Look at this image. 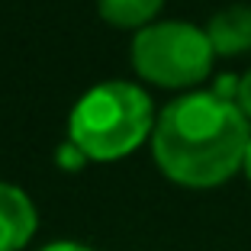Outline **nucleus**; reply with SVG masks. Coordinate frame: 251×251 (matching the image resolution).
<instances>
[{"label":"nucleus","instance_id":"nucleus-8","mask_svg":"<svg viewBox=\"0 0 251 251\" xmlns=\"http://www.w3.org/2000/svg\"><path fill=\"white\" fill-rule=\"evenodd\" d=\"M235 103H238V110L245 113V116L251 119V68L238 77V90H235Z\"/></svg>","mask_w":251,"mask_h":251},{"label":"nucleus","instance_id":"nucleus-9","mask_svg":"<svg viewBox=\"0 0 251 251\" xmlns=\"http://www.w3.org/2000/svg\"><path fill=\"white\" fill-rule=\"evenodd\" d=\"M42 251H90V248H84L77 242H55V245H45Z\"/></svg>","mask_w":251,"mask_h":251},{"label":"nucleus","instance_id":"nucleus-10","mask_svg":"<svg viewBox=\"0 0 251 251\" xmlns=\"http://www.w3.org/2000/svg\"><path fill=\"white\" fill-rule=\"evenodd\" d=\"M242 171H245V177H248V184H251V142H248V151H245V164H242Z\"/></svg>","mask_w":251,"mask_h":251},{"label":"nucleus","instance_id":"nucleus-6","mask_svg":"<svg viewBox=\"0 0 251 251\" xmlns=\"http://www.w3.org/2000/svg\"><path fill=\"white\" fill-rule=\"evenodd\" d=\"M164 7V0H97V13L123 29H145Z\"/></svg>","mask_w":251,"mask_h":251},{"label":"nucleus","instance_id":"nucleus-3","mask_svg":"<svg viewBox=\"0 0 251 251\" xmlns=\"http://www.w3.org/2000/svg\"><path fill=\"white\" fill-rule=\"evenodd\" d=\"M129 55L139 77H145L148 84L187 90L209 77L216 52L206 29L184 20H161L135 32Z\"/></svg>","mask_w":251,"mask_h":251},{"label":"nucleus","instance_id":"nucleus-2","mask_svg":"<svg viewBox=\"0 0 251 251\" xmlns=\"http://www.w3.org/2000/svg\"><path fill=\"white\" fill-rule=\"evenodd\" d=\"M155 123V103L139 84L103 81L71 106L68 139L90 161H116L151 139Z\"/></svg>","mask_w":251,"mask_h":251},{"label":"nucleus","instance_id":"nucleus-7","mask_svg":"<svg viewBox=\"0 0 251 251\" xmlns=\"http://www.w3.org/2000/svg\"><path fill=\"white\" fill-rule=\"evenodd\" d=\"M55 161H58V168H65V171H77V168H84L90 158L84 155V151L74 145L71 139H68L65 145H58V151H55Z\"/></svg>","mask_w":251,"mask_h":251},{"label":"nucleus","instance_id":"nucleus-4","mask_svg":"<svg viewBox=\"0 0 251 251\" xmlns=\"http://www.w3.org/2000/svg\"><path fill=\"white\" fill-rule=\"evenodd\" d=\"M36 206L13 184L0 180V251H20L36 232Z\"/></svg>","mask_w":251,"mask_h":251},{"label":"nucleus","instance_id":"nucleus-1","mask_svg":"<svg viewBox=\"0 0 251 251\" xmlns=\"http://www.w3.org/2000/svg\"><path fill=\"white\" fill-rule=\"evenodd\" d=\"M251 119L216 90H187L161 110L151 132L155 164L174 184L206 190L242 171Z\"/></svg>","mask_w":251,"mask_h":251},{"label":"nucleus","instance_id":"nucleus-5","mask_svg":"<svg viewBox=\"0 0 251 251\" xmlns=\"http://www.w3.org/2000/svg\"><path fill=\"white\" fill-rule=\"evenodd\" d=\"M206 36L213 42L216 55H242L251 49V7L248 3H232L219 13L209 16Z\"/></svg>","mask_w":251,"mask_h":251}]
</instances>
